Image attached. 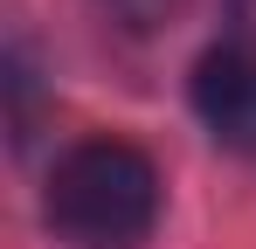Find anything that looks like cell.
Masks as SVG:
<instances>
[{"instance_id": "obj_4", "label": "cell", "mask_w": 256, "mask_h": 249, "mask_svg": "<svg viewBox=\"0 0 256 249\" xmlns=\"http://www.w3.org/2000/svg\"><path fill=\"white\" fill-rule=\"evenodd\" d=\"M111 14H118L125 28H160L173 14V0H111Z\"/></svg>"}, {"instance_id": "obj_3", "label": "cell", "mask_w": 256, "mask_h": 249, "mask_svg": "<svg viewBox=\"0 0 256 249\" xmlns=\"http://www.w3.org/2000/svg\"><path fill=\"white\" fill-rule=\"evenodd\" d=\"M7 90H14V146H28V124H35V62H28V42H7Z\"/></svg>"}, {"instance_id": "obj_1", "label": "cell", "mask_w": 256, "mask_h": 249, "mask_svg": "<svg viewBox=\"0 0 256 249\" xmlns=\"http://www.w3.org/2000/svg\"><path fill=\"white\" fill-rule=\"evenodd\" d=\"M42 222L76 249H138L160 222V166L132 138H76L48 166Z\"/></svg>"}, {"instance_id": "obj_2", "label": "cell", "mask_w": 256, "mask_h": 249, "mask_svg": "<svg viewBox=\"0 0 256 249\" xmlns=\"http://www.w3.org/2000/svg\"><path fill=\"white\" fill-rule=\"evenodd\" d=\"M187 104L222 152L256 160V35L208 42L194 76H187Z\"/></svg>"}]
</instances>
